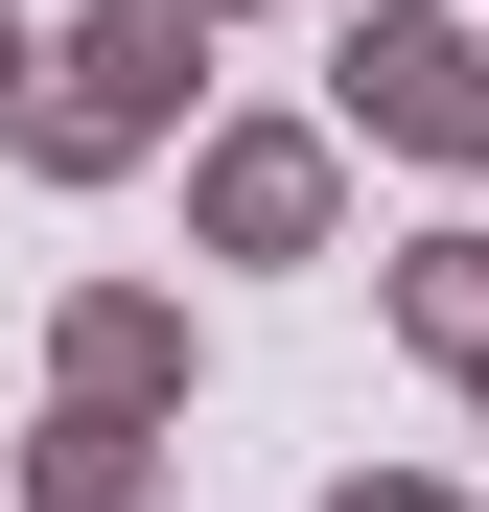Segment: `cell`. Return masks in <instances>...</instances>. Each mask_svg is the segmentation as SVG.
<instances>
[{
    "instance_id": "obj_2",
    "label": "cell",
    "mask_w": 489,
    "mask_h": 512,
    "mask_svg": "<svg viewBox=\"0 0 489 512\" xmlns=\"http://www.w3.org/2000/svg\"><path fill=\"white\" fill-rule=\"evenodd\" d=\"M140 70H163V24H94V47H70V117H47V140H70V163H94V140L140 117Z\"/></svg>"
},
{
    "instance_id": "obj_1",
    "label": "cell",
    "mask_w": 489,
    "mask_h": 512,
    "mask_svg": "<svg viewBox=\"0 0 489 512\" xmlns=\"http://www.w3.org/2000/svg\"><path fill=\"white\" fill-rule=\"evenodd\" d=\"M373 94H396V117H420V140H489V70H466L443 24H396V47H373Z\"/></svg>"
}]
</instances>
